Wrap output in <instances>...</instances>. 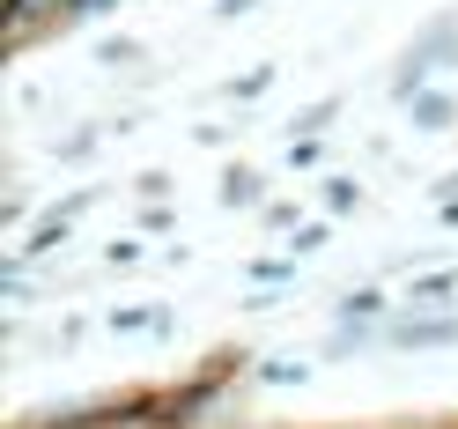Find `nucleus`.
Returning a JSON list of instances; mask_svg holds the SVG:
<instances>
[{"label": "nucleus", "instance_id": "nucleus-1", "mask_svg": "<svg viewBox=\"0 0 458 429\" xmlns=\"http://www.w3.org/2000/svg\"><path fill=\"white\" fill-rule=\"evenodd\" d=\"M451 340H458L451 319H421V326H399V333H392V348H451Z\"/></svg>", "mask_w": 458, "mask_h": 429}]
</instances>
